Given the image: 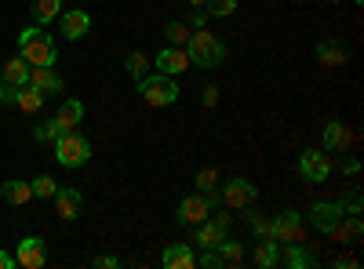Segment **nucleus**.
Instances as JSON below:
<instances>
[{"mask_svg":"<svg viewBox=\"0 0 364 269\" xmlns=\"http://www.w3.org/2000/svg\"><path fill=\"white\" fill-rule=\"evenodd\" d=\"M182 48L190 55V66H197V70H219L226 62V44L215 33H208V29H193Z\"/></svg>","mask_w":364,"mask_h":269,"instance_id":"nucleus-1","label":"nucleus"},{"mask_svg":"<svg viewBox=\"0 0 364 269\" xmlns=\"http://www.w3.org/2000/svg\"><path fill=\"white\" fill-rule=\"evenodd\" d=\"M18 55L26 58L29 66H55L58 48L51 40V33H44L41 26H29L18 33Z\"/></svg>","mask_w":364,"mask_h":269,"instance_id":"nucleus-2","label":"nucleus"},{"mask_svg":"<svg viewBox=\"0 0 364 269\" xmlns=\"http://www.w3.org/2000/svg\"><path fill=\"white\" fill-rule=\"evenodd\" d=\"M139 84V95L149 102V106H157V109H164V106H175L178 102V84H175V77H164V73H146L142 80H135Z\"/></svg>","mask_w":364,"mask_h":269,"instance_id":"nucleus-3","label":"nucleus"},{"mask_svg":"<svg viewBox=\"0 0 364 269\" xmlns=\"http://www.w3.org/2000/svg\"><path fill=\"white\" fill-rule=\"evenodd\" d=\"M55 160L63 168H84L91 160V142L80 131H66L55 138Z\"/></svg>","mask_w":364,"mask_h":269,"instance_id":"nucleus-4","label":"nucleus"},{"mask_svg":"<svg viewBox=\"0 0 364 269\" xmlns=\"http://www.w3.org/2000/svg\"><path fill=\"white\" fill-rule=\"evenodd\" d=\"M219 193V204L223 207H233V212H245V207H255V200H259V186L252 182V178H226L223 182V190H215Z\"/></svg>","mask_w":364,"mask_h":269,"instance_id":"nucleus-5","label":"nucleus"},{"mask_svg":"<svg viewBox=\"0 0 364 269\" xmlns=\"http://www.w3.org/2000/svg\"><path fill=\"white\" fill-rule=\"evenodd\" d=\"M219 207V193H190V197H182L178 200V222L182 226H197V222H204L211 212Z\"/></svg>","mask_w":364,"mask_h":269,"instance_id":"nucleus-6","label":"nucleus"},{"mask_svg":"<svg viewBox=\"0 0 364 269\" xmlns=\"http://www.w3.org/2000/svg\"><path fill=\"white\" fill-rule=\"evenodd\" d=\"M299 178L310 186H321L331 178V157L324 149H302L299 153Z\"/></svg>","mask_w":364,"mask_h":269,"instance_id":"nucleus-7","label":"nucleus"},{"mask_svg":"<svg viewBox=\"0 0 364 269\" xmlns=\"http://www.w3.org/2000/svg\"><path fill=\"white\" fill-rule=\"evenodd\" d=\"M273 241L277 244H291V241H306V215L284 207V212L273 219Z\"/></svg>","mask_w":364,"mask_h":269,"instance_id":"nucleus-8","label":"nucleus"},{"mask_svg":"<svg viewBox=\"0 0 364 269\" xmlns=\"http://www.w3.org/2000/svg\"><path fill=\"white\" fill-rule=\"evenodd\" d=\"M230 236V215H215L211 212L204 222H197V233H193V244L204 251V248H219Z\"/></svg>","mask_w":364,"mask_h":269,"instance_id":"nucleus-9","label":"nucleus"},{"mask_svg":"<svg viewBox=\"0 0 364 269\" xmlns=\"http://www.w3.org/2000/svg\"><path fill=\"white\" fill-rule=\"evenodd\" d=\"M306 219L314 222V229L317 233H324V236H331V229H336L339 222H343V204L339 200H317L310 212H306Z\"/></svg>","mask_w":364,"mask_h":269,"instance_id":"nucleus-10","label":"nucleus"},{"mask_svg":"<svg viewBox=\"0 0 364 269\" xmlns=\"http://www.w3.org/2000/svg\"><path fill=\"white\" fill-rule=\"evenodd\" d=\"M15 262L22 269H44L48 265V244L41 241V236H22V241L15 244Z\"/></svg>","mask_w":364,"mask_h":269,"instance_id":"nucleus-11","label":"nucleus"},{"mask_svg":"<svg viewBox=\"0 0 364 269\" xmlns=\"http://www.w3.org/2000/svg\"><path fill=\"white\" fill-rule=\"evenodd\" d=\"M154 70H157V73H164V77H178V73H186V70H190V55H186V48L168 44L164 51H157Z\"/></svg>","mask_w":364,"mask_h":269,"instance_id":"nucleus-12","label":"nucleus"},{"mask_svg":"<svg viewBox=\"0 0 364 269\" xmlns=\"http://www.w3.org/2000/svg\"><path fill=\"white\" fill-rule=\"evenodd\" d=\"M4 102L18 106L22 113H37L44 106V92H37L33 84H22V87H8L4 84Z\"/></svg>","mask_w":364,"mask_h":269,"instance_id":"nucleus-13","label":"nucleus"},{"mask_svg":"<svg viewBox=\"0 0 364 269\" xmlns=\"http://www.w3.org/2000/svg\"><path fill=\"white\" fill-rule=\"evenodd\" d=\"M321 149L324 153H343V149H350L353 146V131L343 124V121H328L324 124V131H321Z\"/></svg>","mask_w":364,"mask_h":269,"instance_id":"nucleus-14","label":"nucleus"},{"mask_svg":"<svg viewBox=\"0 0 364 269\" xmlns=\"http://www.w3.org/2000/svg\"><path fill=\"white\" fill-rule=\"evenodd\" d=\"M161 265H164V269H197V251H193V244H186V241L168 244L164 255H161Z\"/></svg>","mask_w":364,"mask_h":269,"instance_id":"nucleus-15","label":"nucleus"},{"mask_svg":"<svg viewBox=\"0 0 364 269\" xmlns=\"http://www.w3.org/2000/svg\"><path fill=\"white\" fill-rule=\"evenodd\" d=\"M58 29H63L66 40H80V37L91 33V15L80 11V8H73V11L63 8V15H58Z\"/></svg>","mask_w":364,"mask_h":269,"instance_id":"nucleus-16","label":"nucleus"},{"mask_svg":"<svg viewBox=\"0 0 364 269\" xmlns=\"http://www.w3.org/2000/svg\"><path fill=\"white\" fill-rule=\"evenodd\" d=\"M281 265H288V269H314L317 265V251H310L302 241L281 244Z\"/></svg>","mask_w":364,"mask_h":269,"instance_id":"nucleus-17","label":"nucleus"},{"mask_svg":"<svg viewBox=\"0 0 364 269\" xmlns=\"http://www.w3.org/2000/svg\"><path fill=\"white\" fill-rule=\"evenodd\" d=\"M55 207H58V219H66V222L80 219V212H84V197H80V190H73V186H58V190H55Z\"/></svg>","mask_w":364,"mask_h":269,"instance_id":"nucleus-18","label":"nucleus"},{"mask_svg":"<svg viewBox=\"0 0 364 269\" xmlns=\"http://www.w3.org/2000/svg\"><path fill=\"white\" fill-rule=\"evenodd\" d=\"M29 84H33L37 92H44V95L63 92V80H58V73L51 66H29Z\"/></svg>","mask_w":364,"mask_h":269,"instance_id":"nucleus-19","label":"nucleus"},{"mask_svg":"<svg viewBox=\"0 0 364 269\" xmlns=\"http://www.w3.org/2000/svg\"><path fill=\"white\" fill-rule=\"evenodd\" d=\"M55 121H58V128H63V131L80 128V121H84V102H80V99H66L63 106H58Z\"/></svg>","mask_w":364,"mask_h":269,"instance_id":"nucleus-20","label":"nucleus"},{"mask_svg":"<svg viewBox=\"0 0 364 269\" xmlns=\"http://www.w3.org/2000/svg\"><path fill=\"white\" fill-rule=\"evenodd\" d=\"M0 84H8V87H22V84H29V62H26L22 55H15V58H8V62H4Z\"/></svg>","mask_w":364,"mask_h":269,"instance_id":"nucleus-21","label":"nucleus"},{"mask_svg":"<svg viewBox=\"0 0 364 269\" xmlns=\"http://www.w3.org/2000/svg\"><path fill=\"white\" fill-rule=\"evenodd\" d=\"M255 265H259V269L281 265V244L273 241V236H262V241L255 244Z\"/></svg>","mask_w":364,"mask_h":269,"instance_id":"nucleus-22","label":"nucleus"},{"mask_svg":"<svg viewBox=\"0 0 364 269\" xmlns=\"http://www.w3.org/2000/svg\"><path fill=\"white\" fill-rule=\"evenodd\" d=\"M346 48H343V40H321L317 44V62L321 66H343L346 62Z\"/></svg>","mask_w":364,"mask_h":269,"instance_id":"nucleus-23","label":"nucleus"},{"mask_svg":"<svg viewBox=\"0 0 364 269\" xmlns=\"http://www.w3.org/2000/svg\"><path fill=\"white\" fill-rule=\"evenodd\" d=\"M0 197H4L8 204H15V207H22V204H29V200H33V190H29V182H18V178H8V182L0 186Z\"/></svg>","mask_w":364,"mask_h":269,"instance_id":"nucleus-24","label":"nucleus"},{"mask_svg":"<svg viewBox=\"0 0 364 269\" xmlns=\"http://www.w3.org/2000/svg\"><path fill=\"white\" fill-rule=\"evenodd\" d=\"M360 233H364V222H360V215H350L346 222H339L336 229H331V236H336L339 244H357V241H360Z\"/></svg>","mask_w":364,"mask_h":269,"instance_id":"nucleus-25","label":"nucleus"},{"mask_svg":"<svg viewBox=\"0 0 364 269\" xmlns=\"http://www.w3.org/2000/svg\"><path fill=\"white\" fill-rule=\"evenodd\" d=\"M63 15V0H33V22L37 26H51Z\"/></svg>","mask_w":364,"mask_h":269,"instance_id":"nucleus-26","label":"nucleus"},{"mask_svg":"<svg viewBox=\"0 0 364 269\" xmlns=\"http://www.w3.org/2000/svg\"><path fill=\"white\" fill-rule=\"evenodd\" d=\"M215 251H219L223 265H240V262H245V244H240V241H230V236H226V241H223Z\"/></svg>","mask_w":364,"mask_h":269,"instance_id":"nucleus-27","label":"nucleus"},{"mask_svg":"<svg viewBox=\"0 0 364 269\" xmlns=\"http://www.w3.org/2000/svg\"><path fill=\"white\" fill-rule=\"evenodd\" d=\"M190 33H193L190 22H178V18H171V22L164 26V37H168V44H175V48L186 44V40H190Z\"/></svg>","mask_w":364,"mask_h":269,"instance_id":"nucleus-28","label":"nucleus"},{"mask_svg":"<svg viewBox=\"0 0 364 269\" xmlns=\"http://www.w3.org/2000/svg\"><path fill=\"white\" fill-rule=\"evenodd\" d=\"M245 212H248V229H252V233L259 236V241H262V236H273V219L259 215L255 207H245Z\"/></svg>","mask_w":364,"mask_h":269,"instance_id":"nucleus-29","label":"nucleus"},{"mask_svg":"<svg viewBox=\"0 0 364 269\" xmlns=\"http://www.w3.org/2000/svg\"><path fill=\"white\" fill-rule=\"evenodd\" d=\"M124 70H128V77H132V80H142V77L149 73V62H146V55H142V51H132V55L124 58Z\"/></svg>","mask_w":364,"mask_h":269,"instance_id":"nucleus-30","label":"nucleus"},{"mask_svg":"<svg viewBox=\"0 0 364 269\" xmlns=\"http://www.w3.org/2000/svg\"><path fill=\"white\" fill-rule=\"evenodd\" d=\"M29 190H33V197H41V200H51L55 190H58V182H55L51 175H37L33 182H29Z\"/></svg>","mask_w":364,"mask_h":269,"instance_id":"nucleus-31","label":"nucleus"},{"mask_svg":"<svg viewBox=\"0 0 364 269\" xmlns=\"http://www.w3.org/2000/svg\"><path fill=\"white\" fill-rule=\"evenodd\" d=\"M197 190L200 193H215L219 190V171L215 168H200L197 171Z\"/></svg>","mask_w":364,"mask_h":269,"instance_id":"nucleus-32","label":"nucleus"},{"mask_svg":"<svg viewBox=\"0 0 364 269\" xmlns=\"http://www.w3.org/2000/svg\"><path fill=\"white\" fill-rule=\"evenodd\" d=\"M33 135H37L41 142H55L58 135H66V131L58 128V121H55V116H51V121H44V124H37V128H33Z\"/></svg>","mask_w":364,"mask_h":269,"instance_id":"nucleus-33","label":"nucleus"},{"mask_svg":"<svg viewBox=\"0 0 364 269\" xmlns=\"http://www.w3.org/2000/svg\"><path fill=\"white\" fill-rule=\"evenodd\" d=\"M208 15H215V18H226V15H233L237 11V0H208Z\"/></svg>","mask_w":364,"mask_h":269,"instance_id":"nucleus-34","label":"nucleus"},{"mask_svg":"<svg viewBox=\"0 0 364 269\" xmlns=\"http://www.w3.org/2000/svg\"><path fill=\"white\" fill-rule=\"evenodd\" d=\"M339 204H343V215H360V207H364V197H360V193L353 190V193H350L346 200H339Z\"/></svg>","mask_w":364,"mask_h":269,"instance_id":"nucleus-35","label":"nucleus"},{"mask_svg":"<svg viewBox=\"0 0 364 269\" xmlns=\"http://www.w3.org/2000/svg\"><path fill=\"white\" fill-rule=\"evenodd\" d=\"M200 102H204V106L211 109V106L219 102V87H215V84H208V87H204V99H200Z\"/></svg>","mask_w":364,"mask_h":269,"instance_id":"nucleus-36","label":"nucleus"},{"mask_svg":"<svg viewBox=\"0 0 364 269\" xmlns=\"http://www.w3.org/2000/svg\"><path fill=\"white\" fill-rule=\"evenodd\" d=\"M204 22H208V11L193 8V11H190V29H204Z\"/></svg>","mask_w":364,"mask_h":269,"instance_id":"nucleus-37","label":"nucleus"},{"mask_svg":"<svg viewBox=\"0 0 364 269\" xmlns=\"http://www.w3.org/2000/svg\"><path fill=\"white\" fill-rule=\"evenodd\" d=\"M95 265H99V269H117V265H120V258H113V255H99V258H95Z\"/></svg>","mask_w":364,"mask_h":269,"instance_id":"nucleus-38","label":"nucleus"},{"mask_svg":"<svg viewBox=\"0 0 364 269\" xmlns=\"http://www.w3.org/2000/svg\"><path fill=\"white\" fill-rule=\"evenodd\" d=\"M331 265H336V269H353V265H357V258H353V255H339Z\"/></svg>","mask_w":364,"mask_h":269,"instance_id":"nucleus-39","label":"nucleus"},{"mask_svg":"<svg viewBox=\"0 0 364 269\" xmlns=\"http://www.w3.org/2000/svg\"><path fill=\"white\" fill-rule=\"evenodd\" d=\"M18 262H15V255H8V251H0V269H15Z\"/></svg>","mask_w":364,"mask_h":269,"instance_id":"nucleus-40","label":"nucleus"},{"mask_svg":"<svg viewBox=\"0 0 364 269\" xmlns=\"http://www.w3.org/2000/svg\"><path fill=\"white\" fill-rule=\"evenodd\" d=\"M343 171H346V175H357V171H360V160H353V157L343 160Z\"/></svg>","mask_w":364,"mask_h":269,"instance_id":"nucleus-41","label":"nucleus"},{"mask_svg":"<svg viewBox=\"0 0 364 269\" xmlns=\"http://www.w3.org/2000/svg\"><path fill=\"white\" fill-rule=\"evenodd\" d=\"M186 4H190V8H204V4H208V0H186Z\"/></svg>","mask_w":364,"mask_h":269,"instance_id":"nucleus-42","label":"nucleus"},{"mask_svg":"<svg viewBox=\"0 0 364 269\" xmlns=\"http://www.w3.org/2000/svg\"><path fill=\"white\" fill-rule=\"evenodd\" d=\"M0 102H4V84H0Z\"/></svg>","mask_w":364,"mask_h":269,"instance_id":"nucleus-43","label":"nucleus"},{"mask_svg":"<svg viewBox=\"0 0 364 269\" xmlns=\"http://www.w3.org/2000/svg\"><path fill=\"white\" fill-rule=\"evenodd\" d=\"M353 4H364V0H353Z\"/></svg>","mask_w":364,"mask_h":269,"instance_id":"nucleus-44","label":"nucleus"},{"mask_svg":"<svg viewBox=\"0 0 364 269\" xmlns=\"http://www.w3.org/2000/svg\"><path fill=\"white\" fill-rule=\"evenodd\" d=\"M331 4H339V0H331Z\"/></svg>","mask_w":364,"mask_h":269,"instance_id":"nucleus-45","label":"nucleus"}]
</instances>
